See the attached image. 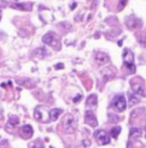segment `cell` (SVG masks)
Wrapping results in <instances>:
<instances>
[{"mask_svg": "<svg viewBox=\"0 0 146 148\" xmlns=\"http://www.w3.org/2000/svg\"><path fill=\"white\" fill-rule=\"evenodd\" d=\"M62 123L64 130L69 134H72L75 132L77 127V122L75 116L71 114H66V115H64V116L62 118Z\"/></svg>", "mask_w": 146, "mask_h": 148, "instance_id": "cell-1", "label": "cell"}, {"mask_svg": "<svg viewBox=\"0 0 146 148\" xmlns=\"http://www.w3.org/2000/svg\"><path fill=\"white\" fill-rule=\"evenodd\" d=\"M122 57L124 66L130 71V73H134L136 69L134 64V55L131 50L129 49H124L123 51Z\"/></svg>", "mask_w": 146, "mask_h": 148, "instance_id": "cell-2", "label": "cell"}, {"mask_svg": "<svg viewBox=\"0 0 146 148\" xmlns=\"http://www.w3.org/2000/svg\"><path fill=\"white\" fill-rule=\"evenodd\" d=\"M34 117L38 121L48 123L51 120L50 111L46 107L38 106L34 111Z\"/></svg>", "mask_w": 146, "mask_h": 148, "instance_id": "cell-3", "label": "cell"}, {"mask_svg": "<svg viewBox=\"0 0 146 148\" xmlns=\"http://www.w3.org/2000/svg\"><path fill=\"white\" fill-rule=\"evenodd\" d=\"M94 137H95L97 143L99 145H108L109 144L110 141H111L108 135L104 130H98V131L95 132V134H94Z\"/></svg>", "mask_w": 146, "mask_h": 148, "instance_id": "cell-4", "label": "cell"}, {"mask_svg": "<svg viewBox=\"0 0 146 148\" xmlns=\"http://www.w3.org/2000/svg\"><path fill=\"white\" fill-rule=\"evenodd\" d=\"M112 106L114 107V110L118 112H122L125 110L127 103H126V100L123 95H117L114 98L113 101Z\"/></svg>", "mask_w": 146, "mask_h": 148, "instance_id": "cell-5", "label": "cell"}, {"mask_svg": "<svg viewBox=\"0 0 146 148\" xmlns=\"http://www.w3.org/2000/svg\"><path fill=\"white\" fill-rule=\"evenodd\" d=\"M85 122L92 127H95L98 126L97 119L92 111H88H88H85Z\"/></svg>", "mask_w": 146, "mask_h": 148, "instance_id": "cell-6", "label": "cell"}, {"mask_svg": "<svg viewBox=\"0 0 146 148\" xmlns=\"http://www.w3.org/2000/svg\"><path fill=\"white\" fill-rule=\"evenodd\" d=\"M20 136L24 140H28L31 138L33 134V130L30 125H25L20 128L19 131Z\"/></svg>", "mask_w": 146, "mask_h": 148, "instance_id": "cell-7", "label": "cell"}, {"mask_svg": "<svg viewBox=\"0 0 146 148\" xmlns=\"http://www.w3.org/2000/svg\"><path fill=\"white\" fill-rule=\"evenodd\" d=\"M97 106V95L95 94L89 95L86 101V107L88 111H93Z\"/></svg>", "mask_w": 146, "mask_h": 148, "instance_id": "cell-8", "label": "cell"}, {"mask_svg": "<svg viewBox=\"0 0 146 148\" xmlns=\"http://www.w3.org/2000/svg\"><path fill=\"white\" fill-rule=\"evenodd\" d=\"M95 60L96 61V62L98 64L102 65L108 62L109 57H108V54H106V53H104V52H98L95 54Z\"/></svg>", "mask_w": 146, "mask_h": 148, "instance_id": "cell-9", "label": "cell"}, {"mask_svg": "<svg viewBox=\"0 0 146 148\" xmlns=\"http://www.w3.org/2000/svg\"><path fill=\"white\" fill-rule=\"evenodd\" d=\"M12 8L20 10H30L32 7L31 3H16L11 6Z\"/></svg>", "mask_w": 146, "mask_h": 148, "instance_id": "cell-10", "label": "cell"}, {"mask_svg": "<svg viewBox=\"0 0 146 148\" xmlns=\"http://www.w3.org/2000/svg\"><path fill=\"white\" fill-rule=\"evenodd\" d=\"M132 90L134 91V92L135 94L138 95H143L145 93V90L143 86H142V85L137 83V82H134V83L132 84Z\"/></svg>", "mask_w": 146, "mask_h": 148, "instance_id": "cell-11", "label": "cell"}, {"mask_svg": "<svg viewBox=\"0 0 146 148\" xmlns=\"http://www.w3.org/2000/svg\"><path fill=\"white\" fill-rule=\"evenodd\" d=\"M142 135V130L139 128H132L130 132V139H137Z\"/></svg>", "mask_w": 146, "mask_h": 148, "instance_id": "cell-12", "label": "cell"}, {"mask_svg": "<svg viewBox=\"0 0 146 148\" xmlns=\"http://www.w3.org/2000/svg\"><path fill=\"white\" fill-rule=\"evenodd\" d=\"M43 42L46 44L52 46L54 42V37L51 33H48L43 37Z\"/></svg>", "mask_w": 146, "mask_h": 148, "instance_id": "cell-13", "label": "cell"}, {"mask_svg": "<svg viewBox=\"0 0 146 148\" xmlns=\"http://www.w3.org/2000/svg\"><path fill=\"white\" fill-rule=\"evenodd\" d=\"M62 113V110L59 108H53L50 111V117L51 120L53 121H56L59 118V115Z\"/></svg>", "mask_w": 146, "mask_h": 148, "instance_id": "cell-14", "label": "cell"}, {"mask_svg": "<svg viewBox=\"0 0 146 148\" xmlns=\"http://www.w3.org/2000/svg\"><path fill=\"white\" fill-rule=\"evenodd\" d=\"M140 95H137L134 92L131 94V95H130V98H129V102H130V106H132L134 104L137 103L140 101Z\"/></svg>", "mask_w": 146, "mask_h": 148, "instance_id": "cell-15", "label": "cell"}, {"mask_svg": "<svg viewBox=\"0 0 146 148\" xmlns=\"http://www.w3.org/2000/svg\"><path fill=\"white\" fill-rule=\"evenodd\" d=\"M121 127H113L111 130V137H114V138H117V137L119 136V134H120V132H121Z\"/></svg>", "mask_w": 146, "mask_h": 148, "instance_id": "cell-16", "label": "cell"}, {"mask_svg": "<svg viewBox=\"0 0 146 148\" xmlns=\"http://www.w3.org/2000/svg\"><path fill=\"white\" fill-rule=\"evenodd\" d=\"M28 148H44V146L40 142L34 141L29 144Z\"/></svg>", "mask_w": 146, "mask_h": 148, "instance_id": "cell-17", "label": "cell"}, {"mask_svg": "<svg viewBox=\"0 0 146 148\" xmlns=\"http://www.w3.org/2000/svg\"><path fill=\"white\" fill-rule=\"evenodd\" d=\"M18 123H19V120L17 116H12L9 119V124H10V125H11L12 127H14V126L17 125Z\"/></svg>", "mask_w": 146, "mask_h": 148, "instance_id": "cell-18", "label": "cell"}, {"mask_svg": "<svg viewBox=\"0 0 146 148\" xmlns=\"http://www.w3.org/2000/svg\"><path fill=\"white\" fill-rule=\"evenodd\" d=\"M51 148H52V147H51Z\"/></svg>", "mask_w": 146, "mask_h": 148, "instance_id": "cell-19", "label": "cell"}]
</instances>
